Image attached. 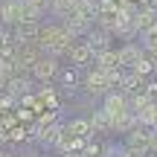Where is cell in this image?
<instances>
[{
  "instance_id": "obj_1",
  "label": "cell",
  "mask_w": 157,
  "mask_h": 157,
  "mask_svg": "<svg viewBox=\"0 0 157 157\" xmlns=\"http://www.w3.org/2000/svg\"><path fill=\"white\" fill-rule=\"evenodd\" d=\"M38 44L44 47L50 56H58V52H67L70 50V35L64 26H47L38 32Z\"/></svg>"
},
{
  "instance_id": "obj_2",
  "label": "cell",
  "mask_w": 157,
  "mask_h": 157,
  "mask_svg": "<svg viewBox=\"0 0 157 157\" xmlns=\"http://www.w3.org/2000/svg\"><path fill=\"white\" fill-rule=\"evenodd\" d=\"M0 21L9 23V26L21 23L23 21V3L21 0H3V3H0Z\"/></svg>"
},
{
  "instance_id": "obj_3",
  "label": "cell",
  "mask_w": 157,
  "mask_h": 157,
  "mask_svg": "<svg viewBox=\"0 0 157 157\" xmlns=\"http://www.w3.org/2000/svg\"><path fill=\"white\" fill-rule=\"evenodd\" d=\"M50 9L56 12L58 17H70V15H76L78 0H50Z\"/></svg>"
},
{
  "instance_id": "obj_4",
  "label": "cell",
  "mask_w": 157,
  "mask_h": 157,
  "mask_svg": "<svg viewBox=\"0 0 157 157\" xmlns=\"http://www.w3.org/2000/svg\"><path fill=\"white\" fill-rule=\"evenodd\" d=\"M32 73L38 78H50L52 73H56V61H52V58H38L35 67H32Z\"/></svg>"
},
{
  "instance_id": "obj_5",
  "label": "cell",
  "mask_w": 157,
  "mask_h": 157,
  "mask_svg": "<svg viewBox=\"0 0 157 157\" xmlns=\"http://www.w3.org/2000/svg\"><path fill=\"white\" fill-rule=\"evenodd\" d=\"M70 58H73V61L76 64H84V61H87V58H90V52H93V50H90V47H87V41H84V44H70Z\"/></svg>"
},
{
  "instance_id": "obj_6",
  "label": "cell",
  "mask_w": 157,
  "mask_h": 157,
  "mask_svg": "<svg viewBox=\"0 0 157 157\" xmlns=\"http://www.w3.org/2000/svg\"><path fill=\"white\" fill-rule=\"evenodd\" d=\"M137 61H140V50H137V47H125V50L119 52V64H131V67H134Z\"/></svg>"
},
{
  "instance_id": "obj_7",
  "label": "cell",
  "mask_w": 157,
  "mask_h": 157,
  "mask_svg": "<svg viewBox=\"0 0 157 157\" xmlns=\"http://www.w3.org/2000/svg\"><path fill=\"white\" fill-rule=\"evenodd\" d=\"M140 3H148V0H140Z\"/></svg>"
}]
</instances>
